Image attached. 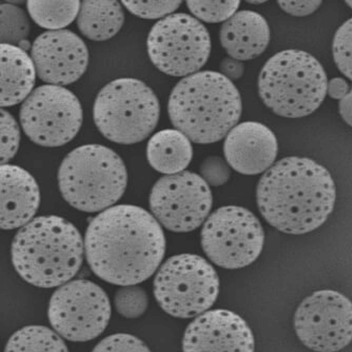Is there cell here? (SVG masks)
Masks as SVG:
<instances>
[{
    "label": "cell",
    "instance_id": "obj_3",
    "mask_svg": "<svg viewBox=\"0 0 352 352\" xmlns=\"http://www.w3.org/2000/svg\"><path fill=\"white\" fill-rule=\"evenodd\" d=\"M172 124L197 144H213L228 136L242 113L240 92L220 72H198L182 78L169 97Z\"/></svg>",
    "mask_w": 352,
    "mask_h": 352
},
{
    "label": "cell",
    "instance_id": "obj_22",
    "mask_svg": "<svg viewBox=\"0 0 352 352\" xmlns=\"http://www.w3.org/2000/svg\"><path fill=\"white\" fill-rule=\"evenodd\" d=\"M124 22L122 3L108 0L81 2L77 26L87 39L96 42L111 39L121 30Z\"/></svg>",
    "mask_w": 352,
    "mask_h": 352
},
{
    "label": "cell",
    "instance_id": "obj_7",
    "mask_svg": "<svg viewBox=\"0 0 352 352\" xmlns=\"http://www.w3.org/2000/svg\"><path fill=\"white\" fill-rule=\"evenodd\" d=\"M94 121L107 140L120 144L142 142L155 130L160 102L152 88L131 78L107 84L94 104Z\"/></svg>",
    "mask_w": 352,
    "mask_h": 352
},
{
    "label": "cell",
    "instance_id": "obj_30",
    "mask_svg": "<svg viewBox=\"0 0 352 352\" xmlns=\"http://www.w3.org/2000/svg\"><path fill=\"white\" fill-rule=\"evenodd\" d=\"M182 1H122V5L136 16L147 20L165 18L177 10Z\"/></svg>",
    "mask_w": 352,
    "mask_h": 352
},
{
    "label": "cell",
    "instance_id": "obj_38",
    "mask_svg": "<svg viewBox=\"0 0 352 352\" xmlns=\"http://www.w3.org/2000/svg\"><path fill=\"white\" fill-rule=\"evenodd\" d=\"M248 4H252V5H260L263 4V3H265V1H248Z\"/></svg>",
    "mask_w": 352,
    "mask_h": 352
},
{
    "label": "cell",
    "instance_id": "obj_39",
    "mask_svg": "<svg viewBox=\"0 0 352 352\" xmlns=\"http://www.w3.org/2000/svg\"><path fill=\"white\" fill-rule=\"evenodd\" d=\"M345 4H346L349 6V8L352 9V1H345Z\"/></svg>",
    "mask_w": 352,
    "mask_h": 352
},
{
    "label": "cell",
    "instance_id": "obj_28",
    "mask_svg": "<svg viewBox=\"0 0 352 352\" xmlns=\"http://www.w3.org/2000/svg\"><path fill=\"white\" fill-rule=\"evenodd\" d=\"M332 52L338 70L352 81V18L336 30Z\"/></svg>",
    "mask_w": 352,
    "mask_h": 352
},
{
    "label": "cell",
    "instance_id": "obj_37",
    "mask_svg": "<svg viewBox=\"0 0 352 352\" xmlns=\"http://www.w3.org/2000/svg\"><path fill=\"white\" fill-rule=\"evenodd\" d=\"M19 48H21V50H23L24 52H28V50H31L32 49V44H30V41L24 40L22 41V42L20 43V45L17 46Z\"/></svg>",
    "mask_w": 352,
    "mask_h": 352
},
{
    "label": "cell",
    "instance_id": "obj_27",
    "mask_svg": "<svg viewBox=\"0 0 352 352\" xmlns=\"http://www.w3.org/2000/svg\"><path fill=\"white\" fill-rule=\"evenodd\" d=\"M188 10L198 21L219 23L236 14L241 1H188Z\"/></svg>",
    "mask_w": 352,
    "mask_h": 352
},
{
    "label": "cell",
    "instance_id": "obj_11",
    "mask_svg": "<svg viewBox=\"0 0 352 352\" xmlns=\"http://www.w3.org/2000/svg\"><path fill=\"white\" fill-rule=\"evenodd\" d=\"M20 122L26 136L43 147H59L77 136L83 122L80 100L67 88L43 85L21 106Z\"/></svg>",
    "mask_w": 352,
    "mask_h": 352
},
{
    "label": "cell",
    "instance_id": "obj_8",
    "mask_svg": "<svg viewBox=\"0 0 352 352\" xmlns=\"http://www.w3.org/2000/svg\"><path fill=\"white\" fill-rule=\"evenodd\" d=\"M220 281L213 266L202 256L181 254L160 267L153 281L160 307L176 318L199 316L214 305Z\"/></svg>",
    "mask_w": 352,
    "mask_h": 352
},
{
    "label": "cell",
    "instance_id": "obj_10",
    "mask_svg": "<svg viewBox=\"0 0 352 352\" xmlns=\"http://www.w3.org/2000/svg\"><path fill=\"white\" fill-rule=\"evenodd\" d=\"M259 219L244 207H220L204 222L201 244L210 262L220 268H245L258 258L264 245Z\"/></svg>",
    "mask_w": 352,
    "mask_h": 352
},
{
    "label": "cell",
    "instance_id": "obj_19",
    "mask_svg": "<svg viewBox=\"0 0 352 352\" xmlns=\"http://www.w3.org/2000/svg\"><path fill=\"white\" fill-rule=\"evenodd\" d=\"M219 41L230 58L241 62L252 60L268 47L270 26L258 12H237L220 28Z\"/></svg>",
    "mask_w": 352,
    "mask_h": 352
},
{
    "label": "cell",
    "instance_id": "obj_23",
    "mask_svg": "<svg viewBox=\"0 0 352 352\" xmlns=\"http://www.w3.org/2000/svg\"><path fill=\"white\" fill-rule=\"evenodd\" d=\"M4 352H69L61 336L47 327H24L15 332Z\"/></svg>",
    "mask_w": 352,
    "mask_h": 352
},
{
    "label": "cell",
    "instance_id": "obj_18",
    "mask_svg": "<svg viewBox=\"0 0 352 352\" xmlns=\"http://www.w3.org/2000/svg\"><path fill=\"white\" fill-rule=\"evenodd\" d=\"M1 179V219L3 230L23 228L36 215L40 206L38 184L32 175L20 166H0Z\"/></svg>",
    "mask_w": 352,
    "mask_h": 352
},
{
    "label": "cell",
    "instance_id": "obj_33",
    "mask_svg": "<svg viewBox=\"0 0 352 352\" xmlns=\"http://www.w3.org/2000/svg\"><path fill=\"white\" fill-rule=\"evenodd\" d=\"M279 6L292 16L304 17L314 14L322 4V1H279Z\"/></svg>",
    "mask_w": 352,
    "mask_h": 352
},
{
    "label": "cell",
    "instance_id": "obj_13",
    "mask_svg": "<svg viewBox=\"0 0 352 352\" xmlns=\"http://www.w3.org/2000/svg\"><path fill=\"white\" fill-rule=\"evenodd\" d=\"M154 218L168 230H196L208 219L213 204L210 186L190 171L163 176L153 185L149 198Z\"/></svg>",
    "mask_w": 352,
    "mask_h": 352
},
{
    "label": "cell",
    "instance_id": "obj_12",
    "mask_svg": "<svg viewBox=\"0 0 352 352\" xmlns=\"http://www.w3.org/2000/svg\"><path fill=\"white\" fill-rule=\"evenodd\" d=\"M111 306L106 292L96 283L78 279L59 286L50 298V325L61 338L88 342L98 338L108 326Z\"/></svg>",
    "mask_w": 352,
    "mask_h": 352
},
{
    "label": "cell",
    "instance_id": "obj_32",
    "mask_svg": "<svg viewBox=\"0 0 352 352\" xmlns=\"http://www.w3.org/2000/svg\"><path fill=\"white\" fill-rule=\"evenodd\" d=\"M201 177L209 186H222L231 177V166L219 156H209L200 165Z\"/></svg>",
    "mask_w": 352,
    "mask_h": 352
},
{
    "label": "cell",
    "instance_id": "obj_36",
    "mask_svg": "<svg viewBox=\"0 0 352 352\" xmlns=\"http://www.w3.org/2000/svg\"><path fill=\"white\" fill-rule=\"evenodd\" d=\"M339 114L342 120L352 127V87L350 92L342 100H339Z\"/></svg>",
    "mask_w": 352,
    "mask_h": 352
},
{
    "label": "cell",
    "instance_id": "obj_1",
    "mask_svg": "<svg viewBox=\"0 0 352 352\" xmlns=\"http://www.w3.org/2000/svg\"><path fill=\"white\" fill-rule=\"evenodd\" d=\"M165 252L162 226L147 210L131 204L103 210L90 222L85 237L90 268L116 285L146 280L158 270Z\"/></svg>",
    "mask_w": 352,
    "mask_h": 352
},
{
    "label": "cell",
    "instance_id": "obj_6",
    "mask_svg": "<svg viewBox=\"0 0 352 352\" xmlns=\"http://www.w3.org/2000/svg\"><path fill=\"white\" fill-rule=\"evenodd\" d=\"M62 197L75 209L103 212L124 195L126 166L118 153L100 144L77 147L63 160L58 175Z\"/></svg>",
    "mask_w": 352,
    "mask_h": 352
},
{
    "label": "cell",
    "instance_id": "obj_2",
    "mask_svg": "<svg viewBox=\"0 0 352 352\" xmlns=\"http://www.w3.org/2000/svg\"><path fill=\"white\" fill-rule=\"evenodd\" d=\"M335 182L328 169L309 158L282 159L261 177L257 206L264 219L288 234L316 230L331 214Z\"/></svg>",
    "mask_w": 352,
    "mask_h": 352
},
{
    "label": "cell",
    "instance_id": "obj_4",
    "mask_svg": "<svg viewBox=\"0 0 352 352\" xmlns=\"http://www.w3.org/2000/svg\"><path fill=\"white\" fill-rule=\"evenodd\" d=\"M85 243L71 222L41 216L21 228L12 241V262L25 281L52 288L71 280L82 264Z\"/></svg>",
    "mask_w": 352,
    "mask_h": 352
},
{
    "label": "cell",
    "instance_id": "obj_24",
    "mask_svg": "<svg viewBox=\"0 0 352 352\" xmlns=\"http://www.w3.org/2000/svg\"><path fill=\"white\" fill-rule=\"evenodd\" d=\"M81 2L71 1H41L28 0L27 9L32 20L41 28L50 31L61 30L78 17Z\"/></svg>",
    "mask_w": 352,
    "mask_h": 352
},
{
    "label": "cell",
    "instance_id": "obj_34",
    "mask_svg": "<svg viewBox=\"0 0 352 352\" xmlns=\"http://www.w3.org/2000/svg\"><path fill=\"white\" fill-rule=\"evenodd\" d=\"M219 71L220 74L224 75L228 80H237L243 76L245 66L241 61L229 56L220 62Z\"/></svg>",
    "mask_w": 352,
    "mask_h": 352
},
{
    "label": "cell",
    "instance_id": "obj_35",
    "mask_svg": "<svg viewBox=\"0 0 352 352\" xmlns=\"http://www.w3.org/2000/svg\"><path fill=\"white\" fill-rule=\"evenodd\" d=\"M350 92V87L344 78L336 77L328 83V94L332 99L342 100Z\"/></svg>",
    "mask_w": 352,
    "mask_h": 352
},
{
    "label": "cell",
    "instance_id": "obj_26",
    "mask_svg": "<svg viewBox=\"0 0 352 352\" xmlns=\"http://www.w3.org/2000/svg\"><path fill=\"white\" fill-rule=\"evenodd\" d=\"M116 312L126 319H137L146 312L149 297L146 290L137 285L122 286L114 297Z\"/></svg>",
    "mask_w": 352,
    "mask_h": 352
},
{
    "label": "cell",
    "instance_id": "obj_31",
    "mask_svg": "<svg viewBox=\"0 0 352 352\" xmlns=\"http://www.w3.org/2000/svg\"><path fill=\"white\" fill-rule=\"evenodd\" d=\"M92 352H152L141 339L130 334L107 336L94 347Z\"/></svg>",
    "mask_w": 352,
    "mask_h": 352
},
{
    "label": "cell",
    "instance_id": "obj_29",
    "mask_svg": "<svg viewBox=\"0 0 352 352\" xmlns=\"http://www.w3.org/2000/svg\"><path fill=\"white\" fill-rule=\"evenodd\" d=\"M1 166L14 158L21 142L18 122L8 110L1 109Z\"/></svg>",
    "mask_w": 352,
    "mask_h": 352
},
{
    "label": "cell",
    "instance_id": "obj_21",
    "mask_svg": "<svg viewBox=\"0 0 352 352\" xmlns=\"http://www.w3.org/2000/svg\"><path fill=\"white\" fill-rule=\"evenodd\" d=\"M147 160L156 171L166 175L184 172L193 158L190 138L178 130L166 129L150 138L146 149Z\"/></svg>",
    "mask_w": 352,
    "mask_h": 352
},
{
    "label": "cell",
    "instance_id": "obj_5",
    "mask_svg": "<svg viewBox=\"0 0 352 352\" xmlns=\"http://www.w3.org/2000/svg\"><path fill=\"white\" fill-rule=\"evenodd\" d=\"M328 83L324 68L314 56L303 50H286L265 63L258 91L264 105L276 115L301 118L322 105Z\"/></svg>",
    "mask_w": 352,
    "mask_h": 352
},
{
    "label": "cell",
    "instance_id": "obj_15",
    "mask_svg": "<svg viewBox=\"0 0 352 352\" xmlns=\"http://www.w3.org/2000/svg\"><path fill=\"white\" fill-rule=\"evenodd\" d=\"M31 58L41 80L64 87L83 76L89 52L84 41L72 31H47L34 41Z\"/></svg>",
    "mask_w": 352,
    "mask_h": 352
},
{
    "label": "cell",
    "instance_id": "obj_14",
    "mask_svg": "<svg viewBox=\"0 0 352 352\" xmlns=\"http://www.w3.org/2000/svg\"><path fill=\"white\" fill-rule=\"evenodd\" d=\"M294 329L298 338L310 350L341 351L352 341V302L336 291L314 292L297 308Z\"/></svg>",
    "mask_w": 352,
    "mask_h": 352
},
{
    "label": "cell",
    "instance_id": "obj_20",
    "mask_svg": "<svg viewBox=\"0 0 352 352\" xmlns=\"http://www.w3.org/2000/svg\"><path fill=\"white\" fill-rule=\"evenodd\" d=\"M36 70L32 58L17 46L1 43L2 109L24 102L33 92Z\"/></svg>",
    "mask_w": 352,
    "mask_h": 352
},
{
    "label": "cell",
    "instance_id": "obj_25",
    "mask_svg": "<svg viewBox=\"0 0 352 352\" xmlns=\"http://www.w3.org/2000/svg\"><path fill=\"white\" fill-rule=\"evenodd\" d=\"M30 32V21L23 10L11 3L0 5V41L3 44L19 46L27 40Z\"/></svg>",
    "mask_w": 352,
    "mask_h": 352
},
{
    "label": "cell",
    "instance_id": "obj_17",
    "mask_svg": "<svg viewBox=\"0 0 352 352\" xmlns=\"http://www.w3.org/2000/svg\"><path fill=\"white\" fill-rule=\"evenodd\" d=\"M278 153V140L266 125L244 122L229 132L224 142V155L229 166L245 175L262 174L274 164Z\"/></svg>",
    "mask_w": 352,
    "mask_h": 352
},
{
    "label": "cell",
    "instance_id": "obj_9",
    "mask_svg": "<svg viewBox=\"0 0 352 352\" xmlns=\"http://www.w3.org/2000/svg\"><path fill=\"white\" fill-rule=\"evenodd\" d=\"M212 50L209 31L190 14H173L153 25L147 38L151 61L173 77L197 74L208 61Z\"/></svg>",
    "mask_w": 352,
    "mask_h": 352
},
{
    "label": "cell",
    "instance_id": "obj_16",
    "mask_svg": "<svg viewBox=\"0 0 352 352\" xmlns=\"http://www.w3.org/2000/svg\"><path fill=\"white\" fill-rule=\"evenodd\" d=\"M182 352H254L253 332L232 311H207L185 330Z\"/></svg>",
    "mask_w": 352,
    "mask_h": 352
}]
</instances>
